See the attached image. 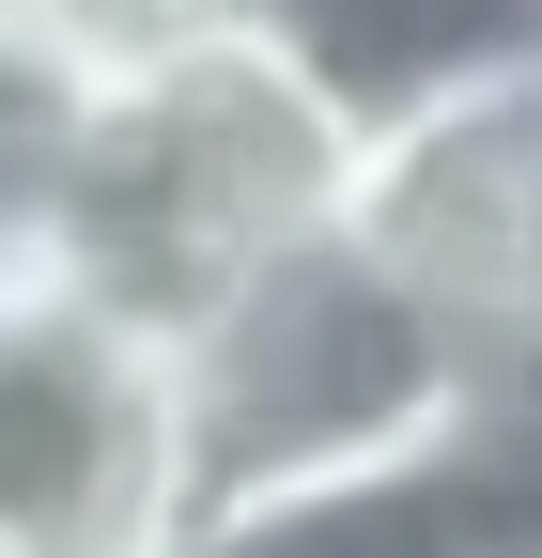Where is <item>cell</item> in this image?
<instances>
[{"label": "cell", "instance_id": "1", "mask_svg": "<svg viewBox=\"0 0 542 558\" xmlns=\"http://www.w3.org/2000/svg\"><path fill=\"white\" fill-rule=\"evenodd\" d=\"M512 373L465 341L434 295L310 218L280 248H248L218 295L186 311V435H201V527H233L263 497H325L372 465H434L496 435Z\"/></svg>", "mask_w": 542, "mask_h": 558}, {"label": "cell", "instance_id": "2", "mask_svg": "<svg viewBox=\"0 0 542 558\" xmlns=\"http://www.w3.org/2000/svg\"><path fill=\"white\" fill-rule=\"evenodd\" d=\"M0 543L16 558H186L201 543L186 326L94 264H0Z\"/></svg>", "mask_w": 542, "mask_h": 558}, {"label": "cell", "instance_id": "3", "mask_svg": "<svg viewBox=\"0 0 542 558\" xmlns=\"http://www.w3.org/2000/svg\"><path fill=\"white\" fill-rule=\"evenodd\" d=\"M342 233L527 388L542 373V62L372 124L342 171Z\"/></svg>", "mask_w": 542, "mask_h": 558}, {"label": "cell", "instance_id": "4", "mask_svg": "<svg viewBox=\"0 0 542 558\" xmlns=\"http://www.w3.org/2000/svg\"><path fill=\"white\" fill-rule=\"evenodd\" d=\"M280 62L342 109L357 140L434 109V94H481L512 62H542V0H248Z\"/></svg>", "mask_w": 542, "mask_h": 558}, {"label": "cell", "instance_id": "5", "mask_svg": "<svg viewBox=\"0 0 542 558\" xmlns=\"http://www.w3.org/2000/svg\"><path fill=\"white\" fill-rule=\"evenodd\" d=\"M186 558H512L496 435H481V450H434V465L325 481V497H263V512H233V527H201Z\"/></svg>", "mask_w": 542, "mask_h": 558}, {"label": "cell", "instance_id": "6", "mask_svg": "<svg viewBox=\"0 0 542 558\" xmlns=\"http://www.w3.org/2000/svg\"><path fill=\"white\" fill-rule=\"evenodd\" d=\"M0 558H16V543H0Z\"/></svg>", "mask_w": 542, "mask_h": 558}, {"label": "cell", "instance_id": "7", "mask_svg": "<svg viewBox=\"0 0 542 558\" xmlns=\"http://www.w3.org/2000/svg\"><path fill=\"white\" fill-rule=\"evenodd\" d=\"M527 388H542V373H527Z\"/></svg>", "mask_w": 542, "mask_h": 558}]
</instances>
